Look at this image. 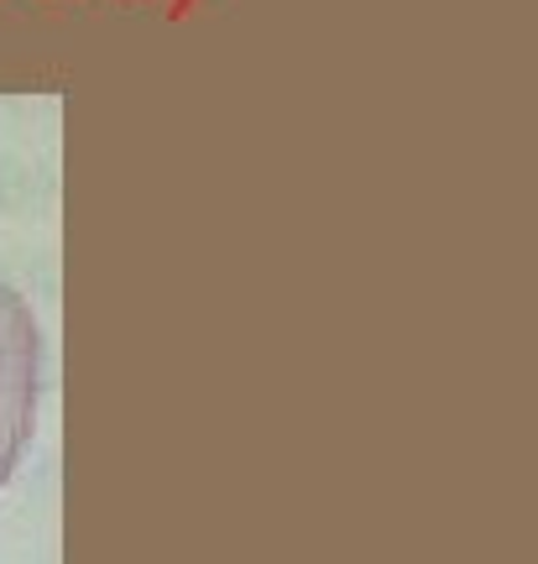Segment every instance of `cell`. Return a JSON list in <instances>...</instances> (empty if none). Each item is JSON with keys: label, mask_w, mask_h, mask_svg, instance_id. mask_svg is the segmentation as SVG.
<instances>
[{"label": "cell", "mask_w": 538, "mask_h": 564, "mask_svg": "<svg viewBox=\"0 0 538 564\" xmlns=\"http://www.w3.org/2000/svg\"><path fill=\"white\" fill-rule=\"evenodd\" d=\"M37 319L17 288L0 282V486L17 470L21 449L32 440V423H37Z\"/></svg>", "instance_id": "obj_1"}]
</instances>
